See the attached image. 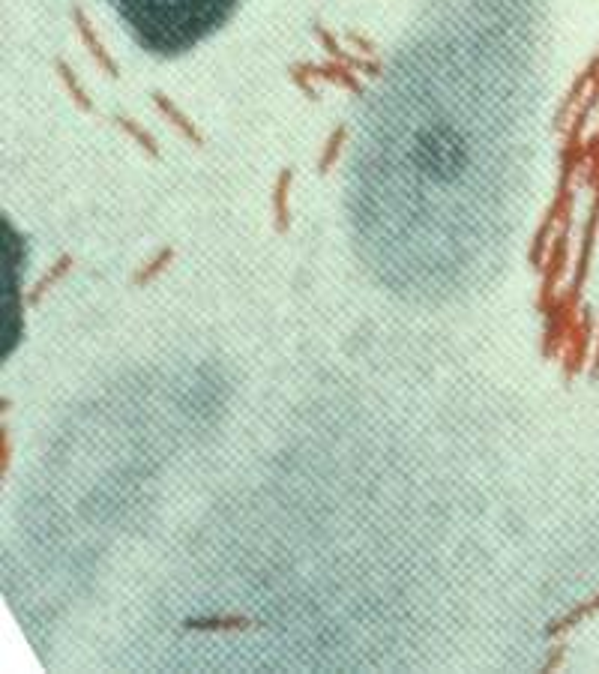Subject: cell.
I'll return each instance as SVG.
<instances>
[{"label": "cell", "mask_w": 599, "mask_h": 674, "mask_svg": "<svg viewBox=\"0 0 599 674\" xmlns=\"http://www.w3.org/2000/svg\"><path fill=\"white\" fill-rule=\"evenodd\" d=\"M132 39L159 57H177L213 36L240 0H111Z\"/></svg>", "instance_id": "cell-1"}, {"label": "cell", "mask_w": 599, "mask_h": 674, "mask_svg": "<svg viewBox=\"0 0 599 674\" xmlns=\"http://www.w3.org/2000/svg\"><path fill=\"white\" fill-rule=\"evenodd\" d=\"M246 618H213V621H189V630H246Z\"/></svg>", "instance_id": "cell-2"}]
</instances>
